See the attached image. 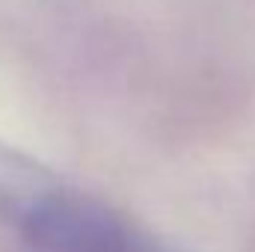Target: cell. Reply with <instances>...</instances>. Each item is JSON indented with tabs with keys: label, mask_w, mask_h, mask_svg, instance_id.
I'll use <instances>...</instances> for the list:
<instances>
[{
	"label": "cell",
	"mask_w": 255,
	"mask_h": 252,
	"mask_svg": "<svg viewBox=\"0 0 255 252\" xmlns=\"http://www.w3.org/2000/svg\"><path fill=\"white\" fill-rule=\"evenodd\" d=\"M15 217L27 252H142L139 238L116 211L80 193L30 196Z\"/></svg>",
	"instance_id": "obj_1"
}]
</instances>
